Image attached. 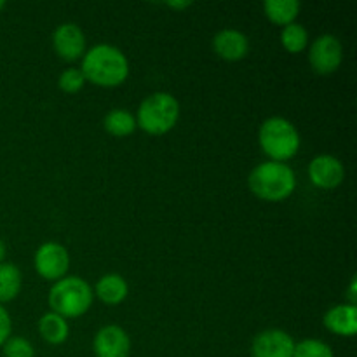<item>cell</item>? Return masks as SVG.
<instances>
[{"mask_svg":"<svg viewBox=\"0 0 357 357\" xmlns=\"http://www.w3.org/2000/svg\"><path fill=\"white\" fill-rule=\"evenodd\" d=\"M86 80L100 87L121 86L129 75V65L126 56L112 45L100 44L94 45L84 56L82 68H80Z\"/></svg>","mask_w":357,"mask_h":357,"instance_id":"1","label":"cell"},{"mask_svg":"<svg viewBox=\"0 0 357 357\" xmlns=\"http://www.w3.org/2000/svg\"><path fill=\"white\" fill-rule=\"evenodd\" d=\"M295 185L296 178L291 167L274 160L260 164L250 174L251 192L264 201H284L293 194Z\"/></svg>","mask_w":357,"mask_h":357,"instance_id":"2","label":"cell"},{"mask_svg":"<svg viewBox=\"0 0 357 357\" xmlns=\"http://www.w3.org/2000/svg\"><path fill=\"white\" fill-rule=\"evenodd\" d=\"M93 303V289L84 279H59L49 291V305L61 317H79L89 310Z\"/></svg>","mask_w":357,"mask_h":357,"instance_id":"3","label":"cell"},{"mask_svg":"<svg viewBox=\"0 0 357 357\" xmlns=\"http://www.w3.org/2000/svg\"><path fill=\"white\" fill-rule=\"evenodd\" d=\"M180 117V105L169 93L150 94L138 110L136 124L149 135H166L176 126Z\"/></svg>","mask_w":357,"mask_h":357,"instance_id":"4","label":"cell"},{"mask_svg":"<svg viewBox=\"0 0 357 357\" xmlns=\"http://www.w3.org/2000/svg\"><path fill=\"white\" fill-rule=\"evenodd\" d=\"M260 145L274 162L293 159L300 149L295 126L282 117H271L260 128Z\"/></svg>","mask_w":357,"mask_h":357,"instance_id":"5","label":"cell"},{"mask_svg":"<svg viewBox=\"0 0 357 357\" xmlns=\"http://www.w3.org/2000/svg\"><path fill=\"white\" fill-rule=\"evenodd\" d=\"M342 58H344V49L335 35H321L310 47V65L314 72L321 75L337 72L338 66L342 65Z\"/></svg>","mask_w":357,"mask_h":357,"instance_id":"6","label":"cell"},{"mask_svg":"<svg viewBox=\"0 0 357 357\" xmlns=\"http://www.w3.org/2000/svg\"><path fill=\"white\" fill-rule=\"evenodd\" d=\"M70 265L68 251L58 243H45L35 255V268L44 279L54 281L66 274Z\"/></svg>","mask_w":357,"mask_h":357,"instance_id":"7","label":"cell"},{"mask_svg":"<svg viewBox=\"0 0 357 357\" xmlns=\"http://www.w3.org/2000/svg\"><path fill=\"white\" fill-rule=\"evenodd\" d=\"M295 342L286 331L267 330L257 335L251 345L253 357H293Z\"/></svg>","mask_w":357,"mask_h":357,"instance_id":"8","label":"cell"},{"mask_svg":"<svg viewBox=\"0 0 357 357\" xmlns=\"http://www.w3.org/2000/svg\"><path fill=\"white\" fill-rule=\"evenodd\" d=\"M93 349L96 357H129L131 340L121 326H105L94 337Z\"/></svg>","mask_w":357,"mask_h":357,"instance_id":"9","label":"cell"},{"mask_svg":"<svg viewBox=\"0 0 357 357\" xmlns=\"http://www.w3.org/2000/svg\"><path fill=\"white\" fill-rule=\"evenodd\" d=\"M52 45L59 58L65 61H75L86 49V37L77 24L65 23L56 28L52 35Z\"/></svg>","mask_w":357,"mask_h":357,"instance_id":"10","label":"cell"},{"mask_svg":"<svg viewBox=\"0 0 357 357\" xmlns=\"http://www.w3.org/2000/svg\"><path fill=\"white\" fill-rule=\"evenodd\" d=\"M309 176L316 187L335 188L344 181L345 171L338 159L331 155H319L310 162Z\"/></svg>","mask_w":357,"mask_h":357,"instance_id":"11","label":"cell"},{"mask_svg":"<svg viewBox=\"0 0 357 357\" xmlns=\"http://www.w3.org/2000/svg\"><path fill=\"white\" fill-rule=\"evenodd\" d=\"M213 49L225 61H239L250 51V42H248V37L244 33L232 30V28H227V30L218 31L215 35Z\"/></svg>","mask_w":357,"mask_h":357,"instance_id":"12","label":"cell"},{"mask_svg":"<svg viewBox=\"0 0 357 357\" xmlns=\"http://www.w3.org/2000/svg\"><path fill=\"white\" fill-rule=\"evenodd\" d=\"M324 326L342 337H354L357 333L356 305H335L324 314Z\"/></svg>","mask_w":357,"mask_h":357,"instance_id":"13","label":"cell"},{"mask_svg":"<svg viewBox=\"0 0 357 357\" xmlns=\"http://www.w3.org/2000/svg\"><path fill=\"white\" fill-rule=\"evenodd\" d=\"M96 295L107 305H117L128 296V282L117 274H107L98 281Z\"/></svg>","mask_w":357,"mask_h":357,"instance_id":"14","label":"cell"},{"mask_svg":"<svg viewBox=\"0 0 357 357\" xmlns=\"http://www.w3.org/2000/svg\"><path fill=\"white\" fill-rule=\"evenodd\" d=\"M38 331H40V337L51 345H59L68 338V324L65 317L54 312L42 316V319L38 321Z\"/></svg>","mask_w":357,"mask_h":357,"instance_id":"15","label":"cell"},{"mask_svg":"<svg viewBox=\"0 0 357 357\" xmlns=\"http://www.w3.org/2000/svg\"><path fill=\"white\" fill-rule=\"evenodd\" d=\"M264 7L268 20L281 26L291 24L300 13V3L296 0H267Z\"/></svg>","mask_w":357,"mask_h":357,"instance_id":"16","label":"cell"},{"mask_svg":"<svg viewBox=\"0 0 357 357\" xmlns=\"http://www.w3.org/2000/svg\"><path fill=\"white\" fill-rule=\"evenodd\" d=\"M21 289V272L13 264H0V302H10Z\"/></svg>","mask_w":357,"mask_h":357,"instance_id":"17","label":"cell"},{"mask_svg":"<svg viewBox=\"0 0 357 357\" xmlns=\"http://www.w3.org/2000/svg\"><path fill=\"white\" fill-rule=\"evenodd\" d=\"M105 129H107L110 135L119 136H129L131 132H135L136 121L128 110H112L110 114L105 117Z\"/></svg>","mask_w":357,"mask_h":357,"instance_id":"18","label":"cell"},{"mask_svg":"<svg viewBox=\"0 0 357 357\" xmlns=\"http://www.w3.org/2000/svg\"><path fill=\"white\" fill-rule=\"evenodd\" d=\"M281 42H282V47L286 49L288 52H302L303 49L307 47V42H309V33H307L305 28L302 24H288L284 26L281 33Z\"/></svg>","mask_w":357,"mask_h":357,"instance_id":"19","label":"cell"},{"mask_svg":"<svg viewBox=\"0 0 357 357\" xmlns=\"http://www.w3.org/2000/svg\"><path fill=\"white\" fill-rule=\"evenodd\" d=\"M293 357H335L333 351L328 344L321 340H303L300 344H295Z\"/></svg>","mask_w":357,"mask_h":357,"instance_id":"20","label":"cell"},{"mask_svg":"<svg viewBox=\"0 0 357 357\" xmlns=\"http://www.w3.org/2000/svg\"><path fill=\"white\" fill-rule=\"evenodd\" d=\"M84 84H86V77L82 75V72H80L79 68L65 70V72L59 75V80H58L59 89H61L63 93H68V94L79 93V91L84 87Z\"/></svg>","mask_w":357,"mask_h":357,"instance_id":"21","label":"cell"},{"mask_svg":"<svg viewBox=\"0 0 357 357\" xmlns=\"http://www.w3.org/2000/svg\"><path fill=\"white\" fill-rule=\"evenodd\" d=\"M6 357H33L35 351L26 338L13 337L2 345Z\"/></svg>","mask_w":357,"mask_h":357,"instance_id":"22","label":"cell"},{"mask_svg":"<svg viewBox=\"0 0 357 357\" xmlns=\"http://www.w3.org/2000/svg\"><path fill=\"white\" fill-rule=\"evenodd\" d=\"M10 330H13V324H10L9 314H7V310L0 305V345H3L9 340Z\"/></svg>","mask_w":357,"mask_h":357,"instance_id":"23","label":"cell"},{"mask_svg":"<svg viewBox=\"0 0 357 357\" xmlns=\"http://www.w3.org/2000/svg\"><path fill=\"white\" fill-rule=\"evenodd\" d=\"M349 298H351V305H356L357 296H356V278L352 279L351 282V289H349Z\"/></svg>","mask_w":357,"mask_h":357,"instance_id":"24","label":"cell"},{"mask_svg":"<svg viewBox=\"0 0 357 357\" xmlns=\"http://www.w3.org/2000/svg\"><path fill=\"white\" fill-rule=\"evenodd\" d=\"M167 6H169L171 9L181 10V9H187V7H190L192 3L190 2H171V3H167Z\"/></svg>","mask_w":357,"mask_h":357,"instance_id":"25","label":"cell"},{"mask_svg":"<svg viewBox=\"0 0 357 357\" xmlns=\"http://www.w3.org/2000/svg\"><path fill=\"white\" fill-rule=\"evenodd\" d=\"M3 258H6V244L0 241V264H3Z\"/></svg>","mask_w":357,"mask_h":357,"instance_id":"26","label":"cell"},{"mask_svg":"<svg viewBox=\"0 0 357 357\" xmlns=\"http://www.w3.org/2000/svg\"><path fill=\"white\" fill-rule=\"evenodd\" d=\"M3 6H6V2H2V0H0V9H3Z\"/></svg>","mask_w":357,"mask_h":357,"instance_id":"27","label":"cell"}]
</instances>
